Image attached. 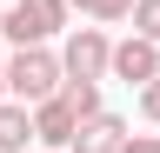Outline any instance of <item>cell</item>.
<instances>
[{
    "label": "cell",
    "mask_w": 160,
    "mask_h": 153,
    "mask_svg": "<svg viewBox=\"0 0 160 153\" xmlns=\"http://www.w3.org/2000/svg\"><path fill=\"white\" fill-rule=\"evenodd\" d=\"M60 53H47V47H20L13 60H7V93L20 107H40V100H53L60 93Z\"/></svg>",
    "instance_id": "cell-1"
},
{
    "label": "cell",
    "mask_w": 160,
    "mask_h": 153,
    "mask_svg": "<svg viewBox=\"0 0 160 153\" xmlns=\"http://www.w3.org/2000/svg\"><path fill=\"white\" fill-rule=\"evenodd\" d=\"M60 27H67V0H13L0 13V33L13 47H47Z\"/></svg>",
    "instance_id": "cell-2"
},
{
    "label": "cell",
    "mask_w": 160,
    "mask_h": 153,
    "mask_svg": "<svg viewBox=\"0 0 160 153\" xmlns=\"http://www.w3.org/2000/svg\"><path fill=\"white\" fill-rule=\"evenodd\" d=\"M107 67H113V40L100 27H73L67 47H60V73H67V80H100Z\"/></svg>",
    "instance_id": "cell-3"
},
{
    "label": "cell",
    "mask_w": 160,
    "mask_h": 153,
    "mask_svg": "<svg viewBox=\"0 0 160 153\" xmlns=\"http://www.w3.org/2000/svg\"><path fill=\"white\" fill-rule=\"evenodd\" d=\"M113 80H127V87H147V80H160V40H140V33H127V40L113 47Z\"/></svg>",
    "instance_id": "cell-4"
},
{
    "label": "cell",
    "mask_w": 160,
    "mask_h": 153,
    "mask_svg": "<svg viewBox=\"0 0 160 153\" xmlns=\"http://www.w3.org/2000/svg\"><path fill=\"white\" fill-rule=\"evenodd\" d=\"M127 140H133L127 120L100 107V113H87V120H80V133H73V146H67V153H127Z\"/></svg>",
    "instance_id": "cell-5"
},
{
    "label": "cell",
    "mask_w": 160,
    "mask_h": 153,
    "mask_svg": "<svg viewBox=\"0 0 160 153\" xmlns=\"http://www.w3.org/2000/svg\"><path fill=\"white\" fill-rule=\"evenodd\" d=\"M73 133H80V113H73L67 93H53V100L33 107V140L40 146H73Z\"/></svg>",
    "instance_id": "cell-6"
},
{
    "label": "cell",
    "mask_w": 160,
    "mask_h": 153,
    "mask_svg": "<svg viewBox=\"0 0 160 153\" xmlns=\"http://www.w3.org/2000/svg\"><path fill=\"white\" fill-rule=\"evenodd\" d=\"M33 146V107L0 100V153H27Z\"/></svg>",
    "instance_id": "cell-7"
},
{
    "label": "cell",
    "mask_w": 160,
    "mask_h": 153,
    "mask_svg": "<svg viewBox=\"0 0 160 153\" xmlns=\"http://www.w3.org/2000/svg\"><path fill=\"white\" fill-rule=\"evenodd\" d=\"M67 7H80L87 20H127V13H133V0H67Z\"/></svg>",
    "instance_id": "cell-8"
},
{
    "label": "cell",
    "mask_w": 160,
    "mask_h": 153,
    "mask_svg": "<svg viewBox=\"0 0 160 153\" xmlns=\"http://www.w3.org/2000/svg\"><path fill=\"white\" fill-rule=\"evenodd\" d=\"M127 20H133L140 40H160V0H133V13H127Z\"/></svg>",
    "instance_id": "cell-9"
},
{
    "label": "cell",
    "mask_w": 160,
    "mask_h": 153,
    "mask_svg": "<svg viewBox=\"0 0 160 153\" xmlns=\"http://www.w3.org/2000/svg\"><path fill=\"white\" fill-rule=\"evenodd\" d=\"M140 113L160 127V80H147V87H140Z\"/></svg>",
    "instance_id": "cell-10"
},
{
    "label": "cell",
    "mask_w": 160,
    "mask_h": 153,
    "mask_svg": "<svg viewBox=\"0 0 160 153\" xmlns=\"http://www.w3.org/2000/svg\"><path fill=\"white\" fill-rule=\"evenodd\" d=\"M127 153H160V133H133V140H127Z\"/></svg>",
    "instance_id": "cell-11"
},
{
    "label": "cell",
    "mask_w": 160,
    "mask_h": 153,
    "mask_svg": "<svg viewBox=\"0 0 160 153\" xmlns=\"http://www.w3.org/2000/svg\"><path fill=\"white\" fill-rule=\"evenodd\" d=\"M0 100H7V60H0Z\"/></svg>",
    "instance_id": "cell-12"
},
{
    "label": "cell",
    "mask_w": 160,
    "mask_h": 153,
    "mask_svg": "<svg viewBox=\"0 0 160 153\" xmlns=\"http://www.w3.org/2000/svg\"><path fill=\"white\" fill-rule=\"evenodd\" d=\"M40 153H67V146H40Z\"/></svg>",
    "instance_id": "cell-13"
}]
</instances>
